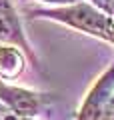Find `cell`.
I'll list each match as a JSON object with an SVG mask.
<instances>
[{
    "label": "cell",
    "mask_w": 114,
    "mask_h": 120,
    "mask_svg": "<svg viewBox=\"0 0 114 120\" xmlns=\"http://www.w3.org/2000/svg\"><path fill=\"white\" fill-rule=\"evenodd\" d=\"M34 18H48V20L66 24L74 30H80L84 34H90L94 38H100L108 42L114 34V20L106 14L98 12L92 4L80 2L74 6H62V8H36L30 10Z\"/></svg>",
    "instance_id": "1"
},
{
    "label": "cell",
    "mask_w": 114,
    "mask_h": 120,
    "mask_svg": "<svg viewBox=\"0 0 114 120\" xmlns=\"http://www.w3.org/2000/svg\"><path fill=\"white\" fill-rule=\"evenodd\" d=\"M112 94H114V60L88 90L80 110L76 114V120H102Z\"/></svg>",
    "instance_id": "2"
},
{
    "label": "cell",
    "mask_w": 114,
    "mask_h": 120,
    "mask_svg": "<svg viewBox=\"0 0 114 120\" xmlns=\"http://www.w3.org/2000/svg\"><path fill=\"white\" fill-rule=\"evenodd\" d=\"M0 102H4L14 114L34 120L38 112L48 102H52V94H42V92H34V90H26L0 82Z\"/></svg>",
    "instance_id": "3"
},
{
    "label": "cell",
    "mask_w": 114,
    "mask_h": 120,
    "mask_svg": "<svg viewBox=\"0 0 114 120\" xmlns=\"http://www.w3.org/2000/svg\"><path fill=\"white\" fill-rule=\"evenodd\" d=\"M2 44H12V46H18L24 56H28L30 62L38 68V60L34 56V50L30 46L28 38H26L24 30H22L20 18H18V12L14 10L12 2L10 0H0V46Z\"/></svg>",
    "instance_id": "4"
},
{
    "label": "cell",
    "mask_w": 114,
    "mask_h": 120,
    "mask_svg": "<svg viewBox=\"0 0 114 120\" xmlns=\"http://www.w3.org/2000/svg\"><path fill=\"white\" fill-rule=\"evenodd\" d=\"M26 68V56L18 46L2 44L0 46V78L2 80H14Z\"/></svg>",
    "instance_id": "5"
},
{
    "label": "cell",
    "mask_w": 114,
    "mask_h": 120,
    "mask_svg": "<svg viewBox=\"0 0 114 120\" xmlns=\"http://www.w3.org/2000/svg\"><path fill=\"white\" fill-rule=\"evenodd\" d=\"M88 4H92L98 12L106 14L108 18L114 20V0H88Z\"/></svg>",
    "instance_id": "6"
},
{
    "label": "cell",
    "mask_w": 114,
    "mask_h": 120,
    "mask_svg": "<svg viewBox=\"0 0 114 120\" xmlns=\"http://www.w3.org/2000/svg\"><path fill=\"white\" fill-rule=\"evenodd\" d=\"M0 120H32V118H22V116L14 114L4 102H0Z\"/></svg>",
    "instance_id": "7"
},
{
    "label": "cell",
    "mask_w": 114,
    "mask_h": 120,
    "mask_svg": "<svg viewBox=\"0 0 114 120\" xmlns=\"http://www.w3.org/2000/svg\"><path fill=\"white\" fill-rule=\"evenodd\" d=\"M34 2H44V4H54L56 8H62V6H74L80 4L84 0H34Z\"/></svg>",
    "instance_id": "8"
},
{
    "label": "cell",
    "mask_w": 114,
    "mask_h": 120,
    "mask_svg": "<svg viewBox=\"0 0 114 120\" xmlns=\"http://www.w3.org/2000/svg\"><path fill=\"white\" fill-rule=\"evenodd\" d=\"M102 120H114V94H112V98H110V102H108V108H106Z\"/></svg>",
    "instance_id": "9"
},
{
    "label": "cell",
    "mask_w": 114,
    "mask_h": 120,
    "mask_svg": "<svg viewBox=\"0 0 114 120\" xmlns=\"http://www.w3.org/2000/svg\"><path fill=\"white\" fill-rule=\"evenodd\" d=\"M108 44H112V46H114V34L110 36V40H108Z\"/></svg>",
    "instance_id": "10"
}]
</instances>
